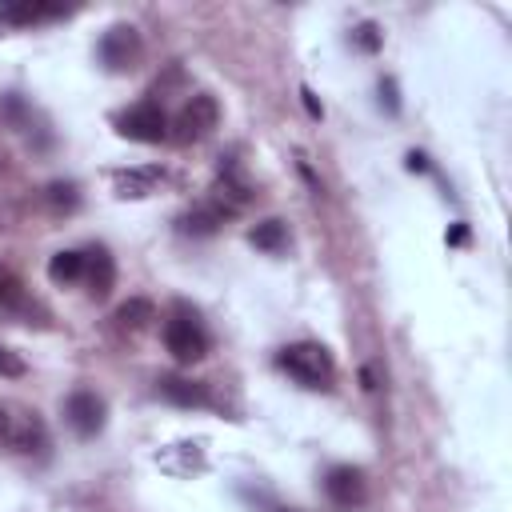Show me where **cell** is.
I'll list each match as a JSON object with an SVG mask.
<instances>
[{
  "instance_id": "cell-1",
  "label": "cell",
  "mask_w": 512,
  "mask_h": 512,
  "mask_svg": "<svg viewBox=\"0 0 512 512\" xmlns=\"http://www.w3.org/2000/svg\"><path fill=\"white\" fill-rule=\"evenodd\" d=\"M276 364L300 384V388H332L336 380V364H332V352L324 344H312V340H300V344H288Z\"/></svg>"
},
{
  "instance_id": "cell-2",
  "label": "cell",
  "mask_w": 512,
  "mask_h": 512,
  "mask_svg": "<svg viewBox=\"0 0 512 512\" xmlns=\"http://www.w3.org/2000/svg\"><path fill=\"white\" fill-rule=\"evenodd\" d=\"M164 348L180 364H196L200 356H208V332H204L196 308H188L184 300H176L168 320H164Z\"/></svg>"
},
{
  "instance_id": "cell-3",
  "label": "cell",
  "mask_w": 512,
  "mask_h": 512,
  "mask_svg": "<svg viewBox=\"0 0 512 512\" xmlns=\"http://www.w3.org/2000/svg\"><path fill=\"white\" fill-rule=\"evenodd\" d=\"M0 448H12V452H40L48 448V432H44V420L16 404V400H0Z\"/></svg>"
},
{
  "instance_id": "cell-4",
  "label": "cell",
  "mask_w": 512,
  "mask_h": 512,
  "mask_svg": "<svg viewBox=\"0 0 512 512\" xmlns=\"http://www.w3.org/2000/svg\"><path fill=\"white\" fill-rule=\"evenodd\" d=\"M216 124H220V104H216V96L196 92V96H188L184 108L176 112V120H172V136H176L180 144H192V140H204Z\"/></svg>"
},
{
  "instance_id": "cell-5",
  "label": "cell",
  "mask_w": 512,
  "mask_h": 512,
  "mask_svg": "<svg viewBox=\"0 0 512 512\" xmlns=\"http://www.w3.org/2000/svg\"><path fill=\"white\" fill-rule=\"evenodd\" d=\"M116 132L136 140V144H160L168 136V116H164L160 104L144 100V104H132L128 112L116 116Z\"/></svg>"
},
{
  "instance_id": "cell-6",
  "label": "cell",
  "mask_w": 512,
  "mask_h": 512,
  "mask_svg": "<svg viewBox=\"0 0 512 512\" xmlns=\"http://www.w3.org/2000/svg\"><path fill=\"white\" fill-rule=\"evenodd\" d=\"M100 64L108 68V72H132L136 64H140V52H144V44H140V32L132 28V24H116V28H108L104 36H100Z\"/></svg>"
},
{
  "instance_id": "cell-7",
  "label": "cell",
  "mask_w": 512,
  "mask_h": 512,
  "mask_svg": "<svg viewBox=\"0 0 512 512\" xmlns=\"http://www.w3.org/2000/svg\"><path fill=\"white\" fill-rule=\"evenodd\" d=\"M64 420H68V428H72L80 440H92V436L104 428V420H108V404H104V396H96L92 388H76V392L64 400Z\"/></svg>"
},
{
  "instance_id": "cell-8",
  "label": "cell",
  "mask_w": 512,
  "mask_h": 512,
  "mask_svg": "<svg viewBox=\"0 0 512 512\" xmlns=\"http://www.w3.org/2000/svg\"><path fill=\"white\" fill-rule=\"evenodd\" d=\"M324 496H328L340 512H356V508H364V500H368V480H364L360 468L336 464V468H328V476H324Z\"/></svg>"
},
{
  "instance_id": "cell-9",
  "label": "cell",
  "mask_w": 512,
  "mask_h": 512,
  "mask_svg": "<svg viewBox=\"0 0 512 512\" xmlns=\"http://www.w3.org/2000/svg\"><path fill=\"white\" fill-rule=\"evenodd\" d=\"M84 284H88V296L92 300H104L112 292V284H116V260H112L108 248L96 244V248L84 252Z\"/></svg>"
},
{
  "instance_id": "cell-10",
  "label": "cell",
  "mask_w": 512,
  "mask_h": 512,
  "mask_svg": "<svg viewBox=\"0 0 512 512\" xmlns=\"http://www.w3.org/2000/svg\"><path fill=\"white\" fill-rule=\"evenodd\" d=\"M160 180H164V172H160L156 164H144V168H116V172H112V188H116V196H124V200H144V196H152Z\"/></svg>"
},
{
  "instance_id": "cell-11",
  "label": "cell",
  "mask_w": 512,
  "mask_h": 512,
  "mask_svg": "<svg viewBox=\"0 0 512 512\" xmlns=\"http://www.w3.org/2000/svg\"><path fill=\"white\" fill-rule=\"evenodd\" d=\"M56 16H68L64 4H44V0H16V4H0V24H40V20H56Z\"/></svg>"
},
{
  "instance_id": "cell-12",
  "label": "cell",
  "mask_w": 512,
  "mask_h": 512,
  "mask_svg": "<svg viewBox=\"0 0 512 512\" xmlns=\"http://www.w3.org/2000/svg\"><path fill=\"white\" fill-rule=\"evenodd\" d=\"M160 396L180 404V408H204L212 396H208V384L200 380H184V376H164L160 380Z\"/></svg>"
},
{
  "instance_id": "cell-13",
  "label": "cell",
  "mask_w": 512,
  "mask_h": 512,
  "mask_svg": "<svg viewBox=\"0 0 512 512\" xmlns=\"http://www.w3.org/2000/svg\"><path fill=\"white\" fill-rule=\"evenodd\" d=\"M116 328L120 332H128V336H136V332H148L152 328V320H156V308H152V300H144V296H132V300H124L120 308H116Z\"/></svg>"
},
{
  "instance_id": "cell-14",
  "label": "cell",
  "mask_w": 512,
  "mask_h": 512,
  "mask_svg": "<svg viewBox=\"0 0 512 512\" xmlns=\"http://www.w3.org/2000/svg\"><path fill=\"white\" fill-rule=\"evenodd\" d=\"M48 280L52 284H76L84 280V252L80 248H64L48 260Z\"/></svg>"
},
{
  "instance_id": "cell-15",
  "label": "cell",
  "mask_w": 512,
  "mask_h": 512,
  "mask_svg": "<svg viewBox=\"0 0 512 512\" xmlns=\"http://www.w3.org/2000/svg\"><path fill=\"white\" fill-rule=\"evenodd\" d=\"M248 240L260 248V252H284L288 248V224L284 220H276V216H268V220H260L252 232H248Z\"/></svg>"
},
{
  "instance_id": "cell-16",
  "label": "cell",
  "mask_w": 512,
  "mask_h": 512,
  "mask_svg": "<svg viewBox=\"0 0 512 512\" xmlns=\"http://www.w3.org/2000/svg\"><path fill=\"white\" fill-rule=\"evenodd\" d=\"M220 224H224V212L216 204H200L188 216H180V232L184 236H212Z\"/></svg>"
},
{
  "instance_id": "cell-17",
  "label": "cell",
  "mask_w": 512,
  "mask_h": 512,
  "mask_svg": "<svg viewBox=\"0 0 512 512\" xmlns=\"http://www.w3.org/2000/svg\"><path fill=\"white\" fill-rule=\"evenodd\" d=\"M0 308L4 312H24L28 308V288L12 268H0Z\"/></svg>"
},
{
  "instance_id": "cell-18",
  "label": "cell",
  "mask_w": 512,
  "mask_h": 512,
  "mask_svg": "<svg viewBox=\"0 0 512 512\" xmlns=\"http://www.w3.org/2000/svg\"><path fill=\"white\" fill-rule=\"evenodd\" d=\"M48 204H52V208H64V212H72V208L80 204V196H76V184H68V180H64V184H60V180H56V184H48Z\"/></svg>"
},
{
  "instance_id": "cell-19",
  "label": "cell",
  "mask_w": 512,
  "mask_h": 512,
  "mask_svg": "<svg viewBox=\"0 0 512 512\" xmlns=\"http://www.w3.org/2000/svg\"><path fill=\"white\" fill-rule=\"evenodd\" d=\"M352 40H356V48H364V52H376L380 48V28L372 24V20H364V24H356V32H352Z\"/></svg>"
},
{
  "instance_id": "cell-20",
  "label": "cell",
  "mask_w": 512,
  "mask_h": 512,
  "mask_svg": "<svg viewBox=\"0 0 512 512\" xmlns=\"http://www.w3.org/2000/svg\"><path fill=\"white\" fill-rule=\"evenodd\" d=\"M0 376H8V380L24 376V360H20V352H12L8 344H0Z\"/></svg>"
},
{
  "instance_id": "cell-21",
  "label": "cell",
  "mask_w": 512,
  "mask_h": 512,
  "mask_svg": "<svg viewBox=\"0 0 512 512\" xmlns=\"http://www.w3.org/2000/svg\"><path fill=\"white\" fill-rule=\"evenodd\" d=\"M380 104H384L392 116L400 112V100H396V84H392V80H380Z\"/></svg>"
},
{
  "instance_id": "cell-22",
  "label": "cell",
  "mask_w": 512,
  "mask_h": 512,
  "mask_svg": "<svg viewBox=\"0 0 512 512\" xmlns=\"http://www.w3.org/2000/svg\"><path fill=\"white\" fill-rule=\"evenodd\" d=\"M300 100H304V108H308V116H312V120H320V116H324V108H320V100H316V96H312L308 88H300Z\"/></svg>"
},
{
  "instance_id": "cell-23",
  "label": "cell",
  "mask_w": 512,
  "mask_h": 512,
  "mask_svg": "<svg viewBox=\"0 0 512 512\" xmlns=\"http://www.w3.org/2000/svg\"><path fill=\"white\" fill-rule=\"evenodd\" d=\"M408 172H428V156L424 152H408Z\"/></svg>"
},
{
  "instance_id": "cell-24",
  "label": "cell",
  "mask_w": 512,
  "mask_h": 512,
  "mask_svg": "<svg viewBox=\"0 0 512 512\" xmlns=\"http://www.w3.org/2000/svg\"><path fill=\"white\" fill-rule=\"evenodd\" d=\"M464 240H468V228H464V224H456V228L448 232V244H464Z\"/></svg>"
}]
</instances>
